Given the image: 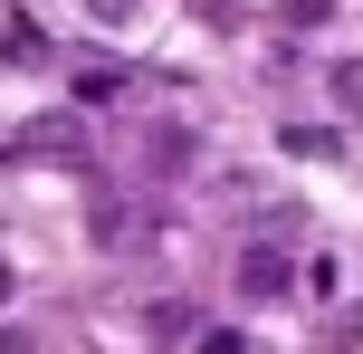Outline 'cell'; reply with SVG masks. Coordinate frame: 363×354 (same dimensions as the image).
Masks as SVG:
<instances>
[{
    "instance_id": "1",
    "label": "cell",
    "mask_w": 363,
    "mask_h": 354,
    "mask_svg": "<svg viewBox=\"0 0 363 354\" xmlns=\"http://www.w3.org/2000/svg\"><path fill=\"white\" fill-rule=\"evenodd\" d=\"M230 278H239V297L258 306V297H287V287H296V268H287V249H277V240H249Z\"/></svg>"
},
{
    "instance_id": "2",
    "label": "cell",
    "mask_w": 363,
    "mask_h": 354,
    "mask_svg": "<svg viewBox=\"0 0 363 354\" xmlns=\"http://www.w3.org/2000/svg\"><path fill=\"white\" fill-rule=\"evenodd\" d=\"M86 240H96V249H115V240H134V211H125V201H106V211H86Z\"/></svg>"
},
{
    "instance_id": "6",
    "label": "cell",
    "mask_w": 363,
    "mask_h": 354,
    "mask_svg": "<svg viewBox=\"0 0 363 354\" xmlns=\"http://www.w3.org/2000/svg\"><path fill=\"white\" fill-rule=\"evenodd\" d=\"M287 153H306V163H315V153H335V134H325V125H287Z\"/></svg>"
},
{
    "instance_id": "8",
    "label": "cell",
    "mask_w": 363,
    "mask_h": 354,
    "mask_svg": "<svg viewBox=\"0 0 363 354\" xmlns=\"http://www.w3.org/2000/svg\"><path fill=\"white\" fill-rule=\"evenodd\" d=\"M335 10V0H287V19H325Z\"/></svg>"
},
{
    "instance_id": "9",
    "label": "cell",
    "mask_w": 363,
    "mask_h": 354,
    "mask_svg": "<svg viewBox=\"0 0 363 354\" xmlns=\"http://www.w3.org/2000/svg\"><path fill=\"white\" fill-rule=\"evenodd\" d=\"M0 354H29V336H10V326H0Z\"/></svg>"
},
{
    "instance_id": "4",
    "label": "cell",
    "mask_w": 363,
    "mask_h": 354,
    "mask_svg": "<svg viewBox=\"0 0 363 354\" xmlns=\"http://www.w3.org/2000/svg\"><path fill=\"white\" fill-rule=\"evenodd\" d=\"M191 354H249V345H239V326H191Z\"/></svg>"
},
{
    "instance_id": "3",
    "label": "cell",
    "mask_w": 363,
    "mask_h": 354,
    "mask_svg": "<svg viewBox=\"0 0 363 354\" xmlns=\"http://www.w3.org/2000/svg\"><path fill=\"white\" fill-rule=\"evenodd\" d=\"M335 106L363 125V57H335Z\"/></svg>"
},
{
    "instance_id": "10",
    "label": "cell",
    "mask_w": 363,
    "mask_h": 354,
    "mask_svg": "<svg viewBox=\"0 0 363 354\" xmlns=\"http://www.w3.org/2000/svg\"><path fill=\"white\" fill-rule=\"evenodd\" d=\"M10 287H19V278H10V268H0V306H10Z\"/></svg>"
},
{
    "instance_id": "7",
    "label": "cell",
    "mask_w": 363,
    "mask_h": 354,
    "mask_svg": "<svg viewBox=\"0 0 363 354\" xmlns=\"http://www.w3.org/2000/svg\"><path fill=\"white\" fill-rule=\"evenodd\" d=\"M134 10H144V0H96V19H106V29H115V19H134Z\"/></svg>"
},
{
    "instance_id": "5",
    "label": "cell",
    "mask_w": 363,
    "mask_h": 354,
    "mask_svg": "<svg viewBox=\"0 0 363 354\" xmlns=\"http://www.w3.org/2000/svg\"><path fill=\"white\" fill-rule=\"evenodd\" d=\"M191 153H201L191 134H153V163H163V172H182V163H191Z\"/></svg>"
}]
</instances>
